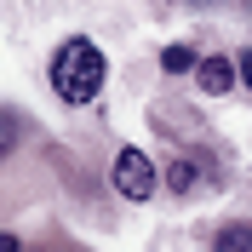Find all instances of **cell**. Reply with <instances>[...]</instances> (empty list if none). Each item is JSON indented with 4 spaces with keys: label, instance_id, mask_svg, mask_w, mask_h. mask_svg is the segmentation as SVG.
<instances>
[{
    "label": "cell",
    "instance_id": "1",
    "mask_svg": "<svg viewBox=\"0 0 252 252\" xmlns=\"http://www.w3.org/2000/svg\"><path fill=\"white\" fill-rule=\"evenodd\" d=\"M103 75H109V63H103L97 40H86V34L63 40L58 58H52V92H58L63 103H75V109L103 92Z\"/></svg>",
    "mask_w": 252,
    "mask_h": 252
},
{
    "label": "cell",
    "instance_id": "2",
    "mask_svg": "<svg viewBox=\"0 0 252 252\" xmlns=\"http://www.w3.org/2000/svg\"><path fill=\"white\" fill-rule=\"evenodd\" d=\"M109 178H115V189H121L126 201H138V206L155 195V160L143 155V149H115Z\"/></svg>",
    "mask_w": 252,
    "mask_h": 252
},
{
    "label": "cell",
    "instance_id": "3",
    "mask_svg": "<svg viewBox=\"0 0 252 252\" xmlns=\"http://www.w3.org/2000/svg\"><path fill=\"white\" fill-rule=\"evenodd\" d=\"M235 80H241V69L229 58H201V63H195V86H201L206 97H223Z\"/></svg>",
    "mask_w": 252,
    "mask_h": 252
},
{
    "label": "cell",
    "instance_id": "4",
    "mask_svg": "<svg viewBox=\"0 0 252 252\" xmlns=\"http://www.w3.org/2000/svg\"><path fill=\"white\" fill-rule=\"evenodd\" d=\"M212 252H252V223H247V218L218 223V235H212Z\"/></svg>",
    "mask_w": 252,
    "mask_h": 252
},
{
    "label": "cell",
    "instance_id": "5",
    "mask_svg": "<svg viewBox=\"0 0 252 252\" xmlns=\"http://www.w3.org/2000/svg\"><path fill=\"white\" fill-rule=\"evenodd\" d=\"M166 184H172V195H189V189L201 184V160H189V155H178L172 166H166Z\"/></svg>",
    "mask_w": 252,
    "mask_h": 252
},
{
    "label": "cell",
    "instance_id": "6",
    "mask_svg": "<svg viewBox=\"0 0 252 252\" xmlns=\"http://www.w3.org/2000/svg\"><path fill=\"white\" fill-rule=\"evenodd\" d=\"M195 63H201V58H195L189 46H166V52H160V69H166V75H189Z\"/></svg>",
    "mask_w": 252,
    "mask_h": 252
},
{
    "label": "cell",
    "instance_id": "7",
    "mask_svg": "<svg viewBox=\"0 0 252 252\" xmlns=\"http://www.w3.org/2000/svg\"><path fill=\"white\" fill-rule=\"evenodd\" d=\"M17 132H23V121H17V109H0V160L12 155V143H17Z\"/></svg>",
    "mask_w": 252,
    "mask_h": 252
},
{
    "label": "cell",
    "instance_id": "8",
    "mask_svg": "<svg viewBox=\"0 0 252 252\" xmlns=\"http://www.w3.org/2000/svg\"><path fill=\"white\" fill-rule=\"evenodd\" d=\"M235 69H241V86H252V52H241V58H235Z\"/></svg>",
    "mask_w": 252,
    "mask_h": 252
},
{
    "label": "cell",
    "instance_id": "9",
    "mask_svg": "<svg viewBox=\"0 0 252 252\" xmlns=\"http://www.w3.org/2000/svg\"><path fill=\"white\" fill-rule=\"evenodd\" d=\"M0 252H23V241H17V235H0Z\"/></svg>",
    "mask_w": 252,
    "mask_h": 252
},
{
    "label": "cell",
    "instance_id": "10",
    "mask_svg": "<svg viewBox=\"0 0 252 252\" xmlns=\"http://www.w3.org/2000/svg\"><path fill=\"white\" fill-rule=\"evenodd\" d=\"M247 6H252V0H247Z\"/></svg>",
    "mask_w": 252,
    "mask_h": 252
}]
</instances>
